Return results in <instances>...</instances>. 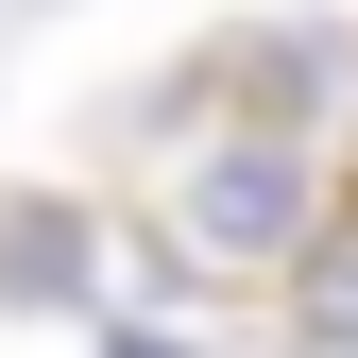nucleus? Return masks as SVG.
Masks as SVG:
<instances>
[{
    "instance_id": "20e7f679",
    "label": "nucleus",
    "mask_w": 358,
    "mask_h": 358,
    "mask_svg": "<svg viewBox=\"0 0 358 358\" xmlns=\"http://www.w3.org/2000/svg\"><path fill=\"white\" fill-rule=\"evenodd\" d=\"M103 358H188V341H154V324H120V341H103Z\"/></svg>"
},
{
    "instance_id": "f03ea898",
    "label": "nucleus",
    "mask_w": 358,
    "mask_h": 358,
    "mask_svg": "<svg viewBox=\"0 0 358 358\" xmlns=\"http://www.w3.org/2000/svg\"><path fill=\"white\" fill-rule=\"evenodd\" d=\"M85 290V205H0V307H69Z\"/></svg>"
},
{
    "instance_id": "39448f33",
    "label": "nucleus",
    "mask_w": 358,
    "mask_h": 358,
    "mask_svg": "<svg viewBox=\"0 0 358 358\" xmlns=\"http://www.w3.org/2000/svg\"><path fill=\"white\" fill-rule=\"evenodd\" d=\"M307 358H358V324H307Z\"/></svg>"
},
{
    "instance_id": "f257e3e1",
    "label": "nucleus",
    "mask_w": 358,
    "mask_h": 358,
    "mask_svg": "<svg viewBox=\"0 0 358 358\" xmlns=\"http://www.w3.org/2000/svg\"><path fill=\"white\" fill-rule=\"evenodd\" d=\"M290 239H307V137H290V120H273V137H222L188 171V256L239 273V256H290Z\"/></svg>"
},
{
    "instance_id": "7ed1b4c3",
    "label": "nucleus",
    "mask_w": 358,
    "mask_h": 358,
    "mask_svg": "<svg viewBox=\"0 0 358 358\" xmlns=\"http://www.w3.org/2000/svg\"><path fill=\"white\" fill-rule=\"evenodd\" d=\"M307 324H358V239L324 256V273H307Z\"/></svg>"
}]
</instances>
